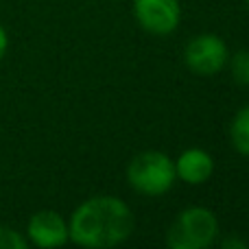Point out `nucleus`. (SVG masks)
I'll use <instances>...</instances> for the list:
<instances>
[{"label":"nucleus","instance_id":"nucleus-11","mask_svg":"<svg viewBox=\"0 0 249 249\" xmlns=\"http://www.w3.org/2000/svg\"><path fill=\"white\" fill-rule=\"evenodd\" d=\"M7 46H9V37H7V31L0 26V61H2L4 53H7Z\"/></svg>","mask_w":249,"mask_h":249},{"label":"nucleus","instance_id":"nucleus-13","mask_svg":"<svg viewBox=\"0 0 249 249\" xmlns=\"http://www.w3.org/2000/svg\"><path fill=\"white\" fill-rule=\"evenodd\" d=\"M247 4H249V0H247Z\"/></svg>","mask_w":249,"mask_h":249},{"label":"nucleus","instance_id":"nucleus-4","mask_svg":"<svg viewBox=\"0 0 249 249\" xmlns=\"http://www.w3.org/2000/svg\"><path fill=\"white\" fill-rule=\"evenodd\" d=\"M228 61V46L216 35H199L186 46V64L193 72L210 77L216 74Z\"/></svg>","mask_w":249,"mask_h":249},{"label":"nucleus","instance_id":"nucleus-7","mask_svg":"<svg viewBox=\"0 0 249 249\" xmlns=\"http://www.w3.org/2000/svg\"><path fill=\"white\" fill-rule=\"evenodd\" d=\"M212 171H214V162L212 158L201 149H188L179 155L175 162V175L184 179L186 184H203L210 179Z\"/></svg>","mask_w":249,"mask_h":249},{"label":"nucleus","instance_id":"nucleus-2","mask_svg":"<svg viewBox=\"0 0 249 249\" xmlns=\"http://www.w3.org/2000/svg\"><path fill=\"white\" fill-rule=\"evenodd\" d=\"M219 234V221L206 208L184 210L166 234V245L173 249H203L210 247Z\"/></svg>","mask_w":249,"mask_h":249},{"label":"nucleus","instance_id":"nucleus-5","mask_svg":"<svg viewBox=\"0 0 249 249\" xmlns=\"http://www.w3.org/2000/svg\"><path fill=\"white\" fill-rule=\"evenodd\" d=\"M136 18L149 33L166 35L179 24V2L177 0H133Z\"/></svg>","mask_w":249,"mask_h":249},{"label":"nucleus","instance_id":"nucleus-10","mask_svg":"<svg viewBox=\"0 0 249 249\" xmlns=\"http://www.w3.org/2000/svg\"><path fill=\"white\" fill-rule=\"evenodd\" d=\"M26 247V238L20 236L16 230L0 225V249H24Z\"/></svg>","mask_w":249,"mask_h":249},{"label":"nucleus","instance_id":"nucleus-9","mask_svg":"<svg viewBox=\"0 0 249 249\" xmlns=\"http://www.w3.org/2000/svg\"><path fill=\"white\" fill-rule=\"evenodd\" d=\"M232 74L238 83L249 86V51L236 53V57L232 59Z\"/></svg>","mask_w":249,"mask_h":249},{"label":"nucleus","instance_id":"nucleus-12","mask_svg":"<svg viewBox=\"0 0 249 249\" xmlns=\"http://www.w3.org/2000/svg\"><path fill=\"white\" fill-rule=\"evenodd\" d=\"M223 247H241V249H245L247 245H245L243 241H234V238H232V241H225V243H223Z\"/></svg>","mask_w":249,"mask_h":249},{"label":"nucleus","instance_id":"nucleus-3","mask_svg":"<svg viewBox=\"0 0 249 249\" xmlns=\"http://www.w3.org/2000/svg\"><path fill=\"white\" fill-rule=\"evenodd\" d=\"M175 164L160 151H146L131 160L127 168V179L138 193L158 197L171 190L175 181Z\"/></svg>","mask_w":249,"mask_h":249},{"label":"nucleus","instance_id":"nucleus-8","mask_svg":"<svg viewBox=\"0 0 249 249\" xmlns=\"http://www.w3.org/2000/svg\"><path fill=\"white\" fill-rule=\"evenodd\" d=\"M230 136H232L234 149L241 151L243 155H249V105L234 116Z\"/></svg>","mask_w":249,"mask_h":249},{"label":"nucleus","instance_id":"nucleus-6","mask_svg":"<svg viewBox=\"0 0 249 249\" xmlns=\"http://www.w3.org/2000/svg\"><path fill=\"white\" fill-rule=\"evenodd\" d=\"M26 236L37 247H61L68 241V225L55 210H42L29 219Z\"/></svg>","mask_w":249,"mask_h":249},{"label":"nucleus","instance_id":"nucleus-1","mask_svg":"<svg viewBox=\"0 0 249 249\" xmlns=\"http://www.w3.org/2000/svg\"><path fill=\"white\" fill-rule=\"evenodd\" d=\"M133 232V214L116 197H94L74 210L68 238L81 247H114Z\"/></svg>","mask_w":249,"mask_h":249}]
</instances>
